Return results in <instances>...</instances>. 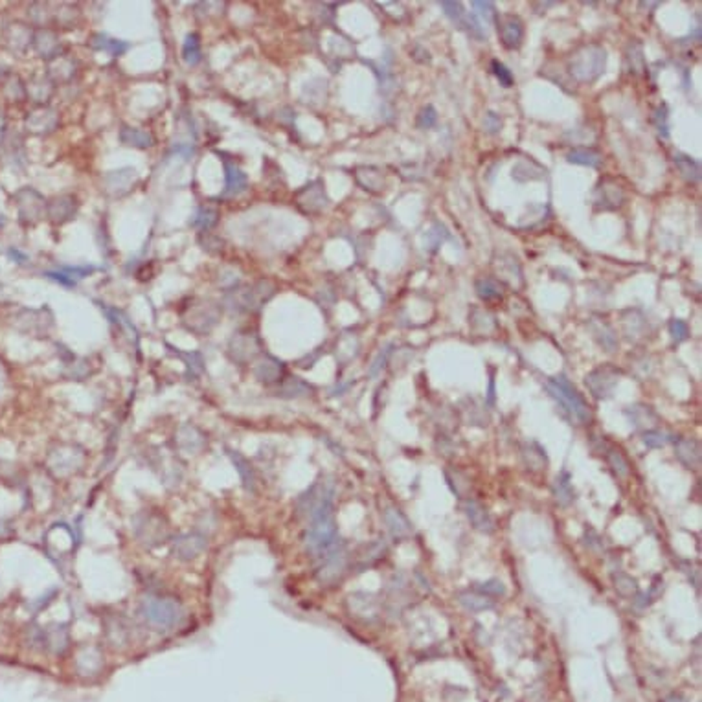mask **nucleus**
Segmentation results:
<instances>
[{"instance_id": "1", "label": "nucleus", "mask_w": 702, "mask_h": 702, "mask_svg": "<svg viewBox=\"0 0 702 702\" xmlns=\"http://www.w3.org/2000/svg\"><path fill=\"white\" fill-rule=\"evenodd\" d=\"M607 52L600 44H585L568 59V72L576 81L592 83L605 72Z\"/></svg>"}, {"instance_id": "2", "label": "nucleus", "mask_w": 702, "mask_h": 702, "mask_svg": "<svg viewBox=\"0 0 702 702\" xmlns=\"http://www.w3.org/2000/svg\"><path fill=\"white\" fill-rule=\"evenodd\" d=\"M339 541V532H337V520H335L333 506L322 509L320 513L311 518L309 529L305 532L304 543L305 550L311 555L318 557L320 553H324L328 548L333 546Z\"/></svg>"}, {"instance_id": "3", "label": "nucleus", "mask_w": 702, "mask_h": 702, "mask_svg": "<svg viewBox=\"0 0 702 702\" xmlns=\"http://www.w3.org/2000/svg\"><path fill=\"white\" fill-rule=\"evenodd\" d=\"M546 388L548 392L552 393V398L565 408V412H568V416H570L574 421L576 423L590 421L592 414L590 408H588V403L585 401V398L577 392V388L574 386L567 377L557 375V377L548 379Z\"/></svg>"}, {"instance_id": "4", "label": "nucleus", "mask_w": 702, "mask_h": 702, "mask_svg": "<svg viewBox=\"0 0 702 702\" xmlns=\"http://www.w3.org/2000/svg\"><path fill=\"white\" fill-rule=\"evenodd\" d=\"M349 565V555L344 543H337L328 548L324 553L318 555V567H316V579L322 585H333L344 576Z\"/></svg>"}, {"instance_id": "5", "label": "nucleus", "mask_w": 702, "mask_h": 702, "mask_svg": "<svg viewBox=\"0 0 702 702\" xmlns=\"http://www.w3.org/2000/svg\"><path fill=\"white\" fill-rule=\"evenodd\" d=\"M142 614L155 627H162V629H170L179 625L182 620V607L173 600H166V598H146L142 601Z\"/></svg>"}, {"instance_id": "6", "label": "nucleus", "mask_w": 702, "mask_h": 702, "mask_svg": "<svg viewBox=\"0 0 702 702\" xmlns=\"http://www.w3.org/2000/svg\"><path fill=\"white\" fill-rule=\"evenodd\" d=\"M335 493H337V490H335L333 480H318L311 490L305 491L300 499H298V511L302 515H305V517L313 518L322 509L333 506Z\"/></svg>"}, {"instance_id": "7", "label": "nucleus", "mask_w": 702, "mask_h": 702, "mask_svg": "<svg viewBox=\"0 0 702 702\" xmlns=\"http://www.w3.org/2000/svg\"><path fill=\"white\" fill-rule=\"evenodd\" d=\"M620 375H621L620 370H616L614 366H609V364H607V366L592 370V372L586 375L585 383L594 398L605 399L609 398L610 393L614 392L616 384L620 381Z\"/></svg>"}, {"instance_id": "8", "label": "nucleus", "mask_w": 702, "mask_h": 702, "mask_svg": "<svg viewBox=\"0 0 702 702\" xmlns=\"http://www.w3.org/2000/svg\"><path fill=\"white\" fill-rule=\"evenodd\" d=\"M497 29H499L500 43L504 44V48L517 50L520 48V44L524 41V22L517 15H499L497 20Z\"/></svg>"}, {"instance_id": "9", "label": "nucleus", "mask_w": 702, "mask_h": 702, "mask_svg": "<svg viewBox=\"0 0 702 702\" xmlns=\"http://www.w3.org/2000/svg\"><path fill=\"white\" fill-rule=\"evenodd\" d=\"M625 201V191L616 180L603 179L594 191V206L598 210H618Z\"/></svg>"}, {"instance_id": "10", "label": "nucleus", "mask_w": 702, "mask_h": 702, "mask_svg": "<svg viewBox=\"0 0 702 702\" xmlns=\"http://www.w3.org/2000/svg\"><path fill=\"white\" fill-rule=\"evenodd\" d=\"M135 533L142 543L158 544L160 539H166V526L160 517L151 513H142L135 518Z\"/></svg>"}, {"instance_id": "11", "label": "nucleus", "mask_w": 702, "mask_h": 702, "mask_svg": "<svg viewBox=\"0 0 702 702\" xmlns=\"http://www.w3.org/2000/svg\"><path fill=\"white\" fill-rule=\"evenodd\" d=\"M206 537L201 533H184L173 541V553L182 561H191L206 550Z\"/></svg>"}, {"instance_id": "12", "label": "nucleus", "mask_w": 702, "mask_h": 702, "mask_svg": "<svg viewBox=\"0 0 702 702\" xmlns=\"http://www.w3.org/2000/svg\"><path fill=\"white\" fill-rule=\"evenodd\" d=\"M296 199H298V206L305 213L320 212L328 204V197H325V191L320 182H311V184L305 186L304 189L298 191Z\"/></svg>"}, {"instance_id": "13", "label": "nucleus", "mask_w": 702, "mask_h": 702, "mask_svg": "<svg viewBox=\"0 0 702 702\" xmlns=\"http://www.w3.org/2000/svg\"><path fill=\"white\" fill-rule=\"evenodd\" d=\"M283 373H285V366H283V363H280V360L274 357L262 358V360L254 366V375H256L257 381H262V383L266 384L281 381Z\"/></svg>"}, {"instance_id": "14", "label": "nucleus", "mask_w": 702, "mask_h": 702, "mask_svg": "<svg viewBox=\"0 0 702 702\" xmlns=\"http://www.w3.org/2000/svg\"><path fill=\"white\" fill-rule=\"evenodd\" d=\"M465 515L469 517L471 524L475 526L478 532L491 533L494 529V520L491 518L490 511L476 500H467L465 502Z\"/></svg>"}, {"instance_id": "15", "label": "nucleus", "mask_w": 702, "mask_h": 702, "mask_svg": "<svg viewBox=\"0 0 702 702\" xmlns=\"http://www.w3.org/2000/svg\"><path fill=\"white\" fill-rule=\"evenodd\" d=\"M70 644L67 625H52L44 629V647L53 654H63Z\"/></svg>"}, {"instance_id": "16", "label": "nucleus", "mask_w": 702, "mask_h": 702, "mask_svg": "<svg viewBox=\"0 0 702 702\" xmlns=\"http://www.w3.org/2000/svg\"><path fill=\"white\" fill-rule=\"evenodd\" d=\"M224 171H227V186H224L223 197H238L247 189V175L243 173L241 168H238L232 162L224 160Z\"/></svg>"}, {"instance_id": "17", "label": "nucleus", "mask_w": 702, "mask_h": 702, "mask_svg": "<svg viewBox=\"0 0 702 702\" xmlns=\"http://www.w3.org/2000/svg\"><path fill=\"white\" fill-rule=\"evenodd\" d=\"M677 456L689 469L701 467V443L691 438H684L677 441Z\"/></svg>"}, {"instance_id": "18", "label": "nucleus", "mask_w": 702, "mask_h": 702, "mask_svg": "<svg viewBox=\"0 0 702 702\" xmlns=\"http://www.w3.org/2000/svg\"><path fill=\"white\" fill-rule=\"evenodd\" d=\"M177 443H179L180 451H184L186 454H197L204 447L206 440L199 432V428L186 425L177 434Z\"/></svg>"}, {"instance_id": "19", "label": "nucleus", "mask_w": 702, "mask_h": 702, "mask_svg": "<svg viewBox=\"0 0 702 702\" xmlns=\"http://www.w3.org/2000/svg\"><path fill=\"white\" fill-rule=\"evenodd\" d=\"M384 522H386L388 529L392 533L393 537L403 539L412 535V524L408 522V518L396 508H386L384 509Z\"/></svg>"}, {"instance_id": "20", "label": "nucleus", "mask_w": 702, "mask_h": 702, "mask_svg": "<svg viewBox=\"0 0 702 702\" xmlns=\"http://www.w3.org/2000/svg\"><path fill=\"white\" fill-rule=\"evenodd\" d=\"M228 456H230L234 467L238 471L239 478H241L243 482V487H245L248 493H254V490H256V475H254V469H252L250 461H248L241 452L228 451Z\"/></svg>"}, {"instance_id": "21", "label": "nucleus", "mask_w": 702, "mask_h": 702, "mask_svg": "<svg viewBox=\"0 0 702 702\" xmlns=\"http://www.w3.org/2000/svg\"><path fill=\"white\" fill-rule=\"evenodd\" d=\"M471 8H473V11H471L473 19L476 20V25L480 26V29L487 35L490 26H493L497 17H499V13L494 10V4L493 2H473Z\"/></svg>"}, {"instance_id": "22", "label": "nucleus", "mask_w": 702, "mask_h": 702, "mask_svg": "<svg viewBox=\"0 0 702 702\" xmlns=\"http://www.w3.org/2000/svg\"><path fill=\"white\" fill-rule=\"evenodd\" d=\"M355 177H357L358 184L363 186L364 189H368V191L377 194V191H383L384 189V177L377 168H358Z\"/></svg>"}, {"instance_id": "23", "label": "nucleus", "mask_w": 702, "mask_h": 702, "mask_svg": "<svg viewBox=\"0 0 702 702\" xmlns=\"http://www.w3.org/2000/svg\"><path fill=\"white\" fill-rule=\"evenodd\" d=\"M567 160L570 164H577V166H586V168H600L601 166V156L600 151L596 149H588V147H576L572 149L567 155Z\"/></svg>"}, {"instance_id": "24", "label": "nucleus", "mask_w": 702, "mask_h": 702, "mask_svg": "<svg viewBox=\"0 0 702 702\" xmlns=\"http://www.w3.org/2000/svg\"><path fill=\"white\" fill-rule=\"evenodd\" d=\"M673 160L677 170L684 177V180H688L691 184H697L698 180H701V164H698L697 160L688 155H680V153H677Z\"/></svg>"}, {"instance_id": "25", "label": "nucleus", "mask_w": 702, "mask_h": 702, "mask_svg": "<svg viewBox=\"0 0 702 702\" xmlns=\"http://www.w3.org/2000/svg\"><path fill=\"white\" fill-rule=\"evenodd\" d=\"M230 353L234 360H248L257 353V346L254 344V337H238L230 342Z\"/></svg>"}, {"instance_id": "26", "label": "nucleus", "mask_w": 702, "mask_h": 702, "mask_svg": "<svg viewBox=\"0 0 702 702\" xmlns=\"http://www.w3.org/2000/svg\"><path fill=\"white\" fill-rule=\"evenodd\" d=\"M120 138L126 146L140 147V149H144V147H151L155 144V138H153L149 133L142 131V129H131V127H123L120 133Z\"/></svg>"}, {"instance_id": "27", "label": "nucleus", "mask_w": 702, "mask_h": 702, "mask_svg": "<svg viewBox=\"0 0 702 702\" xmlns=\"http://www.w3.org/2000/svg\"><path fill=\"white\" fill-rule=\"evenodd\" d=\"M476 295L484 302H497L502 298V287L493 278H478L475 283Z\"/></svg>"}, {"instance_id": "28", "label": "nucleus", "mask_w": 702, "mask_h": 702, "mask_svg": "<svg viewBox=\"0 0 702 702\" xmlns=\"http://www.w3.org/2000/svg\"><path fill=\"white\" fill-rule=\"evenodd\" d=\"M458 601H460L465 609L471 610V612L493 609L494 605L493 600H490L487 596H482V594H476V592H460L458 594Z\"/></svg>"}, {"instance_id": "29", "label": "nucleus", "mask_w": 702, "mask_h": 702, "mask_svg": "<svg viewBox=\"0 0 702 702\" xmlns=\"http://www.w3.org/2000/svg\"><path fill=\"white\" fill-rule=\"evenodd\" d=\"M311 392H313V388L304 383L302 379L287 377L278 390V396H281V398H302V396H307Z\"/></svg>"}, {"instance_id": "30", "label": "nucleus", "mask_w": 702, "mask_h": 702, "mask_svg": "<svg viewBox=\"0 0 702 702\" xmlns=\"http://www.w3.org/2000/svg\"><path fill=\"white\" fill-rule=\"evenodd\" d=\"M553 497H555L557 504H561V506H568V504L574 500V490H572L568 473H561V475L555 478V484H553Z\"/></svg>"}, {"instance_id": "31", "label": "nucleus", "mask_w": 702, "mask_h": 702, "mask_svg": "<svg viewBox=\"0 0 702 702\" xmlns=\"http://www.w3.org/2000/svg\"><path fill=\"white\" fill-rule=\"evenodd\" d=\"M78 669L83 675H94L102 669V656L96 649H87L79 654Z\"/></svg>"}, {"instance_id": "32", "label": "nucleus", "mask_w": 702, "mask_h": 702, "mask_svg": "<svg viewBox=\"0 0 702 702\" xmlns=\"http://www.w3.org/2000/svg\"><path fill=\"white\" fill-rule=\"evenodd\" d=\"M592 331L596 335L598 342H600L607 351H614L616 346H618V339H616L614 331L610 330L609 325L605 322H598V324H592Z\"/></svg>"}, {"instance_id": "33", "label": "nucleus", "mask_w": 702, "mask_h": 702, "mask_svg": "<svg viewBox=\"0 0 702 702\" xmlns=\"http://www.w3.org/2000/svg\"><path fill=\"white\" fill-rule=\"evenodd\" d=\"M93 46L96 50H103V52L111 53L114 58H116V55H121V53L129 48V44L127 43H121V41L116 39H109L105 35H96L93 41Z\"/></svg>"}, {"instance_id": "34", "label": "nucleus", "mask_w": 702, "mask_h": 702, "mask_svg": "<svg viewBox=\"0 0 702 702\" xmlns=\"http://www.w3.org/2000/svg\"><path fill=\"white\" fill-rule=\"evenodd\" d=\"M219 213L217 210L210 208V206H204V208L197 210V213L194 215V219L189 221V224L194 228H201V230H208L213 224L217 223Z\"/></svg>"}, {"instance_id": "35", "label": "nucleus", "mask_w": 702, "mask_h": 702, "mask_svg": "<svg viewBox=\"0 0 702 702\" xmlns=\"http://www.w3.org/2000/svg\"><path fill=\"white\" fill-rule=\"evenodd\" d=\"M182 59L188 65H197L201 61V41L197 34H189L182 46Z\"/></svg>"}, {"instance_id": "36", "label": "nucleus", "mask_w": 702, "mask_h": 702, "mask_svg": "<svg viewBox=\"0 0 702 702\" xmlns=\"http://www.w3.org/2000/svg\"><path fill=\"white\" fill-rule=\"evenodd\" d=\"M612 581H614L616 592H618V594H621V596L630 598V596H635L636 592H638L636 579H633V577L627 576V574H623V572H618V574H614V576H612Z\"/></svg>"}, {"instance_id": "37", "label": "nucleus", "mask_w": 702, "mask_h": 702, "mask_svg": "<svg viewBox=\"0 0 702 702\" xmlns=\"http://www.w3.org/2000/svg\"><path fill=\"white\" fill-rule=\"evenodd\" d=\"M627 61H629V68L633 74H642L645 70V59L644 50L640 43H630L627 48Z\"/></svg>"}, {"instance_id": "38", "label": "nucleus", "mask_w": 702, "mask_h": 702, "mask_svg": "<svg viewBox=\"0 0 702 702\" xmlns=\"http://www.w3.org/2000/svg\"><path fill=\"white\" fill-rule=\"evenodd\" d=\"M366 552L364 553H360L358 555V565H360V568H366V567H372L373 562L375 561H379L381 557H383V553H384V550H386V546H384V543H381V541H377V543H372L370 546H366L364 548Z\"/></svg>"}, {"instance_id": "39", "label": "nucleus", "mask_w": 702, "mask_h": 702, "mask_svg": "<svg viewBox=\"0 0 702 702\" xmlns=\"http://www.w3.org/2000/svg\"><path fill=\"white\" fill-rule=\"evenodd\" d=\"M609 464H610V467L614 469V473L620 478H625V476L629 475V461L625 460L623 458V454H621L620 451H616V449H612V451H609Z\"/></svg>"}, {"instance_id": "40", "label": "nucleus", "mask_w": 702, "mask_h": 702, "mask_svg": "<svg viewBox=\"0 0 702 702\" xmlns=\"http://www.w3.org/2000/svg\"><path fill=\"white\" fill-rule=\"evenodd\" d=\"M436 121H438L436 109L432 105H426L423 107L421 111H419V114H417L416 123L419 129H431V127L436 126Z\"/></svg>"}, {"instance_id": "41", "label": "nucleus", "mask_w": 702, "mask_h": 702, "mask_svg": "<svg viewBox=\"0 0 702 702\" xmlns=\"http://www.w3.org/2000/svg\"><path fill=\"white\" fill-rule=\"evenodd\" d=\"M440 6L441 10H443V13H445L449 19L454 20V22H458V25L461 26L465 17L464 4H461V2H447V0H443V2H440Z\"/></svg>"}, {"instance_id": "42", "label": "nucleus", "mask_w": 702, "mask_h": 702, "mask_svg": "<svg viewBox=\"0 0 702 702\" xmlns=\"http://www.w3.org/2000/svg\"><path fill=\"white\" fill-rule=\"evenodd\" d=\"M522 454H524V460H526V464H528L532 469L541 471L546 467V454L543 452V449H539L537 447V451H532V447H529V449H526Z\"/></svg>"}, {"instance_id": "43", "label": "nucleus", "mask_w": 702, "mask_h": 702, "mask_svg": "<svg viewBox=\"0 0 702 702\" xmlns=\"http://www.w3.org/2000/svg\"><path fill=\"white\" fill-rule=\"evenodd\" d=\"M491 72L497 76V79H499L502 87H511V85H513V74L509 72L506 65L497 61V59L491 61Z\"/></svg>"}, {"instance_id": "44", "label": "nucleus", "mask_w": 702, "mask_h": 702, "mask_svg": "<svg viewBox=\"0 0 702 702\" xmlns=\"http://www.w3.org/2000/svg\"><path fill=\"white\" fill-rule=\"evenodd\" d=\"M669 335H671V339H673V342H682V340H686L688 339V335H689V328H688V324L684 322V320H678V318H675V320H671L669 322Z\"/></svg>"}, {"instance_id": "45", "label": "nucleus", "mask_w": 702, "mask_h": 702, "mask_svg": "<svg viewBox=\"0 0 702 702\" xmlns=\"http://www.w3.org/2000/svg\"><path fill=\"white\" fill-rule=\"evenodd\" d=\"M668 434H663L660 431H647L644 434V443L647 447H653V449H660V447L668 445Z\"/></svg>"}, {"instance_id": "46", "label": "nucleus", "mask_w": 702, "mask_h": 702, "mask_svg": "<svg viewBox=\"0 0 702 702\" xmlns=\"http://www.w3.org/2000/svg\"><path fill=\"white\" fill-rule=\"evenodd\" d=\"M388 355H390V348H384L379 351L377 357L373 358L372 366H370V375H372V377L379 375V372L384 368V364H386V360H388Z\"/></svg>"}, {"instance_id": "47", "label": "nucleus", "mask_w": 702, "mask_h": 702, "mask_svg": "<svg viewBox=\"0 0 702 702\" xmlns=\"http://www.w3.org/2000/svg\"><path fill=\"white\" fill-rule=\"evenodd\" d=\"M443 230H445V228L440 227V224H436V227L432 228L431 232H426V241L425 243H426V247L431 248V250H434V248H436L438 245L443 241V238L447 236V234H441L440 236V232H443Z\"/></svg>"}, {"instance_id": "48", "label": "nucleus", "mask_w": 702, "mask_h": 702, "mask_svg": "<svg viewBox=\"0 0 702 702\" xmlns=\"http://www.w3.org/2000/svg\"><path fill=\"white\" fill-rule=\"evenodd\" d=\"M484 129L490 133V135H494V133H499L500 129H502V120H500V116L497 112H487V114H485Z\"/></svg>"}, {"instance_id": "49", "label": "nucleus", "mask_w": 702, "mask_h": 702, "mask_svg": "<svg viewBox=\"0 0 702 702\" xmlns=\"http://www.w3.org/2000/svg\"><path fill=\"white\" fill-rule=\"evenodd\" d=\"M478 590L480 592H485V594H493V596H502L504 592H506V586L502 585L500 581H487V583H482V585L478 586Z\"/></svg>"}, {"instance_id": "50", "label": "nucleus", "mask_w": 702, "mask_h": 702, "mask_svg": "<svg viewBox=\"0 0 702 702\" xmlns=\"http://www.w3.org/2000/svg\"><path fill=\"white\" fill-rule=\"evenodd\" d=\"M656 126H659V131L662 136H668V109L666 105L659 107L656 109Z\"/></svg>"}, {"instance_id": "51", "label": "nucleus", "mask_w": 702, "mask_h": 702, "mask_svg": "<svg viewBox=\"0 0 702 702\" xmlns=\"http://www.w3.org/2000/svg\"><path fill=\"white\" fill-rule=\"evenodd\" d=\"M11 535H13L11 524L8 522V520H4V518H0V541H2V539L11 537Z\"/></svg>"}, {"instance_id": "52", "label": "nucleus", "mask_w": 702, "mask_h": 702, "mask_svg": "<svg viewBox=\"0 0 702 702\" xmlns=\"http://www.w3.org/2000/svg\"><path fill=\"white\" fill-rule=\"evenodd\" d=\"M666 702H688L686 698L682 697V695H678V693H673V695H669L668 698H666Z\"/></svg>"}]
</instances>
